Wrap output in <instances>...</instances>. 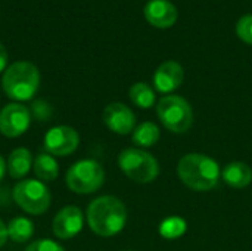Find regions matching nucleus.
I'll use <instances>...</instances> for the list:
<instances>
[{
    "mask_svg": "<svg viewBox=\"0 0 252 251\" xmlns=\"http://www.w3.org/2000/svg\"><path fill=\"white\" fill-rule=\"evenodd\" d=\"M34 234V225L27 217H15L7 225V235L13 243H25Z\"/></svg>",
    "mask_w": 252,
    "mask_h": 251,
    "instance_id": "nucleus-19",
    "label": "nucleus"
},
{
    "mask_svg": "<svg viewBox=\"0 0 252 251\" xmlns=\"http://www.w3.org/2000/svg\"><path fill=\"white\" fill-rule=\"evenodd\" d=\"M146 21L157 28H170L176 24L179 12L170 0H149L143 7Z\"/></svg>",
    "mask_w": 252,
    "mask_h": 251,
    "instance_id": "nucleus-12",
    "label": "nucleus"
},
{
    "mask_svg": "<svg viewBox=\"0 0 252 251\" xmlns=\"http://www.w3.org/2000/svg\"><path fill=\"white\" fill-rule=\"evenodd\" d=\"M31 124V112L22 104H7L0 109V133L6 138L24 135Z\"/></svg>",
    "mask_w": 252,
    "mask_h": 251,
    "instance_id": "nucleus-8",
    "label": "nucleus"
},
{
    "mask_svg": "<svg viewBox=\"0 0 252 251\" xmlns=\"http://www.w3.org/2000/svg\"><path fill=\"white\" fill-rule=\"evenodd\" d=\"M6 170H7V166H6V163H4L3 157L0 155V180L4 178V173H6Z\"/></svg>",
    "mask_w": 252,
    "mask_h": 251,
    "instance_id": "nucleus-26",
    "label": "nucleus"
},
{
    "mask_svg": "<svg viewBox=\"0 0 252 251\" xmlns=\"http://www.w3.org/2000/svg\"><path fill=\"white\" fill-rule=\"evenodd\" d=\"M223 180L226 185H229L230 188H236V189H242L247 188L252 182V170L251 167L245 163L241 161H235L227 164L223 169Z\"/></svg>",
    "mask_w": 252,
    "mask_h": 251,
    "instance_id": "nucleus-14",
    "label": "nucleus"
},
{
    "mask_svg": "<svg viewBox=\"0 0 252 251\" xmlns=\"http://www.w3.org/2000/svg\"><path fill=\"white\" fill-rule=\"evenodd\" d=\"M34 175L41 182H52L59 175V164L49 152H40L34 158Z\"/></svg>",
    "mask_w": 252,
    "mask_h": 251,
    "instance_id": "nucleus-16",
    "label": "nucleus"
},
{
    "mask_svg": "<svg viewBox=\"0 0 252 251\" xmlns=\"http://www.w3.org/2000/svg\"><path fill=\"white\" fill-rule=\"evenodd\" d=\"M78 132L69 126L52 127L44 136V148L53 157H66L72 154L78 148Z\"/></svg>",
    "mask_w": 252,
    "mask_h": 251,
    "instance_id": "nucleus-9",
    "label": "nucleus"
},
{
    "mask_svg": "<svg viewBox=\"0 0 252 251\" xmlns=\"http://www.w3.org/2000/svg\"><path fill=\"white\" fill-rule=\"evenodd\" d=\"M25 251H65L62 249V246H59L58 243L52 241V240H38L31 243Z\"/></svg>",
    "mask_w": 252,
    "mask_h": 251,
    "instance_id": "nucleus-22",
    "label": "nucleus"
},
{
    "mask_svg": "<svg viewBox=\"0 0 252 251\" xmlns=\"http://www.w3.org/2000/svg\"><path fill=\"white\" fill-rule=\"evenodd\" d=\"M127 222V209L124 203L112 195H103L93 200L87 207V223L99 237H114L120 234Z\"/></svg>",
    "mask_w": 252,
    "mask_h": 251,
    "instance_id": "nucleus-1",
    "label": "nucleus"
},
{
    "mask_svg": "<svg viewBox=\"0 0 252 251\" xmlns=\"http://www.w3.org/2000/svg\"><path fill=\"white\" fill-rule=\"evenodd\" d=\"M118 166L121 172L137 183H151L159 175V164L157 158L139 148H127L118 155Z\"/></svg>",
    "mask_w": 252,
    "mask_h": 251,
    "instance_id": "nucleus-4",
    "label": "nucleus"
},
{
    "mask_svg": "<svg viewBox=\"0 0 252 251\" xmlns=\"http://www.w3.org/2000/svg\"><path fill=\"white\" fill-rule=\"evenodd\" d=\"M7 240H9V235H7V225H4L3 220H0V249L6 244Z\"/></svg>",
    "mask_w": 252,
    "mask_h": 251,
    "instance_id": "nucleus-24",
    "label": "nucleus"
},
{
    "mask_svg": "<svg viewBox=\"0 0 252 251\" xmlns=\"http://www.w3.org/2000/svg\"><path fill=\"white\" fill-rule=\"evenodd\" d=\"M1 86L4 93L18 102L30 101L38 90L40 86V72L37 67L27 61L13 62L6 68Z\"/></svg>",
    "mask_w": 252,
    "mask_h": 251,
    "instance_id": "nucleus-3",
    "label": "nucleus"
},
{
    "mask_svg": "<svg viewBox=\"0 0 252 251\" xmlns=\"http://www.w3.org/2000/svg\"><path fill=\"white\" fill-rule=\"evenodd\" d=\"M13 200L28 215L40 216L50 207V192L38 179H24L13 188Z\"/></svg>",
    "mask_w": 252,
    "mask_h": 251,
    "instance_id": "nucleus-7",
    "label": "nucleus"
},
{
    "mask_svg": "<svg viewBox=\"0 0 252 251\" xmlns=\"http://www.w3.org/2000/svg\"><path fill=\"white\" fill-rule=\"evenodd\" d=\"M103 123L117 135H128L134 130L136 115L127 105L121 102H112L103 109Z\"/></svg>",
    "mask_w": 252,
    "mask_h": 251,
    "instance_id": "nucleus-10",
    "label": "nucleus"
},
{
    "mask_svg": "<svg viewBox=\"0 0 252 251\" xmlns=\"http://www.w3.org/2000/svg\"><path fill=\"white\" fill-rule=\"evenodd\" d=\"M236 36L247 44H252V13L244 15L236 22Z\"/></svg>",
    "mask_w": 252,
    "mask_h": 251,
    "instance_id": "nucleus-21",
    "label": "nucleus"
},
{
    "mask_svg": "<svg viewBox=\"0 0 252 251\" xmlns=\"http://www.w3.org/2000/svg\"><path fill=\"white\" fill-rule=\"evenodd\" d=\"M6 65H7V52L4 46L0 43V72L6 68Z\"/></svg>",
    "mask_w": 252,
    "mask_h": 251,
    "instance_id": "nucleus-25",
    "label": "nucleus"
},
{
    "mask_svg": "<svg viewBox=\"0 0 252 251\" xmlns=\"http://www.w3.org/2000/svg\"><path fill=\"white\" fill-rule=\"evenodd\" d=\"M32 111H34V115L40 120H44L50 115V108L46 105V102L43 101H37L32 104Z\"/></svg>",
    "mask_w": 252,
    "mask_h": 251,
    "instance_id": "nucleus-23",
    "label": "nucleus"
},
{
    "mask_svg": "<svg viewBox=\"0 0 252 251\" xmlns=\"http://www.w3.org/2000/svg\"><path fill=\"white\" fill-rule=\"evenodd\" d=\"M183 78H185L183 67L176 61H165L157 68L154 74V84L158 92L171 93L173 90L182 86Z\"/></svg>",
    "mask_w": 252,
    "mask_h": 251,
    "instance_id": "nucleus-13",
    "label": "nucleus"
},
{
    "mask_svg": "<svg viewBox=\"0 0 252 251\" xmlns=\"http://www.w3.org/2000/svg\"><path fill=\"white\" fill-rule=\"evenodd\" d=\"M128 96L131 102L142 109H148L155 105V92L149 84L143 81L134 83L128 90Z\"/></svg>",
    "mask_w": 252,
    "mask_h": 251,
    "instance_id": "nucleus-18",
    "label": "nucleus"
},
{
    "mask_svg": "<svg viewBox=\"0 0 252 251\" xmlns=\"http://www.w3.org/2000/svg\"><path fill=\"white\" fill-rule=\"evenodd\" d=\"M157 115L173 133H186L193 124V111L189 102L179 95H168L158 101Z\"/></svg>",
    "mask_w": 252,
    "mask_h": 251,
    "instance_id": "nucleus-5",
    "label": "nucleus"
},
{
    "mask_svg": "<svg viewBox=\"0 0 252 251\" xmlns=\"http://www.w3.org/2000/svg\"><path fill=\"white\" fill-rule=\"evenodd\" d=\"M83 213L75 206H66L53 219V235L59 240H71L83 229Z\"/></svg>",
    "mask_w": 252,
    "mask_h": 251,
    "instance_id": "nucleus-11",
    "label": "nucleus"
},
{
    "mask_svg": "<svg viewBox=\"0 0 252 251\" xmlns=\"http://www.w3.org/2000/svg\"><path fill=\"white\" fill-rule=\"evenodd\" d=\"M186 232V220L179 216H171L159 225V234L165 240H177Z\"/></svg>",
    "mask_w": 252,
    "mask_h": 251,
    "instance_id": "nucleus-20",
    "label": "nucleus"
},
{
    "mask_svg": "<svg viewBox=\"0 0 252 251\" xmlns=\"http://www.w3.org/2000/svg\"><path fill=\"white\" fill-rule=\"evenodd\" d=\"M179 179L193 191H211L217 186L220 166L216 160L204 154H186L177 163Z\"/></svg>",
    "mask_w": 252,
    "mask_h": 251,
    "instance_id": "nucleus-2",
    "label": "nucleus"
},
{
    "mask_svg": "<svg viewBox=\"0 0 252 251\" xmlns=\"http://www.w3.org/2000/svg\"><path fill=\"white\" fill-rule=\"evenodd\" d=\"M7 172L13 179H22L32 167V154L27 148H16L7 158Z\"/></svg>",
    "mask_w": 252,
    "mask_h": 251,
    "instance_id": "nucleus-15",
    "label": "nucleus"
},
{
    "mask_svg": "<svg viewBox=\"0 0 252 251\" xmlns=\"http://www.w3.org/2000/svg\"><path fill=\"white\" fill-rule=\"evenodd\" d=\"M159 136L161 133H159L158 126L152 121H145L139 124L137 127H134L131 139L134 145L140 148H149V146H154L159 141Z\"/></svg>",
    "mask_w": 252,
    "mask_h": 251,
    "instance_id": "nucleus-17",
    "label": "nucleus"
},
{
    "mask_svg": "<svg viewBox=\"0 0 252 251\" xmlns=\"http://www.w3.org/2000/svg\"><path fill=\"white\" fill-rule=\"evenodd\" d=\"M65 182L75 194H93L103 185L105 172L94 160H80L68 169Z\"/></svg>",
    "mask_w": 252,
    "mask_h": 251,
    "instance_id": "nucleus-6",
    "label": "nucleus"
}]
</instances>
